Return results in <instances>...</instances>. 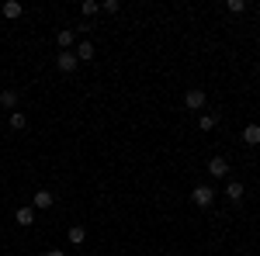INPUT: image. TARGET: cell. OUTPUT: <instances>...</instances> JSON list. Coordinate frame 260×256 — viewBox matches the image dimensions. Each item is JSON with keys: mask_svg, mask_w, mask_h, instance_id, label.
<instances>
[{"mask_svg": "<svg viewBox=\"0 0 260 256\" xmlns=\"http://www.w3.org/2000/svg\"><path fill=\"white\" fill-rule=\"evenodd\" d=\"M14 222H18L21 229L35 225V208H28V204H24V208H18V211H14Z\"/></svg>", "mask_w": 260, "mask_h": 256, "instance_id": "5", "label": "cell"}, {"mask_svg": "<svg viewBox=\"0 0 260 256\" xmlns=\"http://www.w3.org/2000/svg\"><path fill=\"white\" fill-rule=\"evenodd\" d=\"M101 4H94V0H83V18H90V14H98Z\"/></svg>", "mask_w": 260, "mask_h": 256, "instance_id": "17", "label": "cell"}, {"mask_svg": "<svg viewBox=\"0 0 260 256\" xmlns=\"http://www.w3.org/2000/svg\"><path fill=\"white\" fill-rule=\"evenodd\" d=\"M243 142H250V145H257V142H260V125H257V121L243 128Z\"/></svg>", "mask_w": 260, "mask_h": 256, "instance_id": "10", "label": "cell"}, {"mask_svg": "<svg viewBox=\"0 0 260 256\" xmlns=\"http://www.w3.org/2000/svg\"><path fill=\"white\" fill-rule=\"evenodd\" d=\"M45 256H66V253H62V249H49Z\"/></svg>", "mask_w": 260, "mask_h": 256, "instance_id": "19", "label": "cell"}, {"mask_svg": "<svg viewBox=\"0 0 260 256\" xmlns=\"http://www.w3.org/2000/svg\"><path fill=\"white\" fill-rule=\"evenodd\" d=\"M208 177H212V180L229 177V163H225L222 156H212V159H208Z\"/></svg>", "mask_w": 260, "mask_h": 256, "instance_id": "3", "label": "cell"}, {"mask_svg": "<svg viewBox=\"0 0 260 256\" xmlns=\"http://www.w3.org/2000/svg\"><path fill=\"white\" fill-rule=\"evenodd\" d=\"M118 7H121L118 0H101V11H104V14H115Z\"/></svg>", "mask_w": 260, "mask_h": 256, "instance_id": "16", "label": "cell"}, {"mask_svg": "<svg viewBox=\"0 0 260 256\" xmlns=\"http://www.w3.org/2000/svg\"><path fill=\"white\" fill-rule=\"evenodd\" d=\"M77 59H83V62H90V59H94V42H87V39H83L80 45H77Z\"/></svg>", "mask_w": 260, "mask_h": 256, "instance_id": "9", "label": "cell"}, {"mask_svg": "<svg viewBox=\"0 0 260 256\" xmlns=\"http://www.w3.org/2000/svg\"><path fill=\"white\" fill-rule=\"evenodd\" d=\"M191 201H194L198 208H208V204L215 201V187H208V184H198V187H194V194H191Z\"/></svg>", "mask_w": 260, "mask_h": 256, "instance_id": "1", "label": "cell"}, {"mask_svg": "<svg viewBox=\"0 0 260 256\" xmlns=\"http://www.w3.org/2000/svg\"><path fill=\"white\" fill-rule=\"evenodd\" d=\"M21 11H24V7H21L18 0H7V4H4V18H11V21L21 18Z\"/></svg>", "mask_w": 260, "mask_h": 256, "instance_id": "14", "label": "cell"}, {"mask_svg": "<svg viewBox=\"0 0 260 256\" xmlns=\"http://www.w3.org/2000/svg\"><path fill=\"white\" fill-rule=\"evenodd\" d=\"M77 66H80L77 52H59V56H56V69H59V73H73Z\"/></svg>", "mask_w": 260, "mask_h": 256, "instance_id": "4", "label": "cell"}, {"mask_svg": "<svg viewBox=\"0 0 260 256\" xmlns=\"http://www.w3.org/2000/svg\"><path fill=\"white\" fill-rule=\"evenodd\" d=\"M184 107H187V111H201V107H205V90L191 87V90L184 94Z\"/></svg>", "mask_w": 260, "mask_h": 256, "instance_id": "2", "label": "cell"}, {"mask_svg": "<svg viewBox=\"0 0 260 256\" xmlns=\"http://www.w3.org/2000/svg\"><path fill=\"white\" fill-rule=\"evenodd\" d=\"M56 45H59V52H70V45H73V31L62 28L59 35H56Z\"/></svg>", "mask_w": 260, "mask_h": 256, "instance_id": "11", "label": "cell"}, {"mask_svg": "<svg viewBox=\"0 0 260 256\" xmlns=\"http://www.w3.org/2000/svg\"><path fill=\"white\" fill-rule=\"evenodd\" d=\"M229 11H233V14H240V11H246V4H243V0H229Z\"/></svg>", "mask_w": 260, "mask_h": 256, "instance_id": "18", "label": "cell"}, {"mask_svg": "<svg viewBox=\"0 0 260 256\" xmlns=\"http://www.w3.org/2000/svg\"><path fill=\"white\" fill-rule=\"evenodd\" d=\"M243 194H246V191H243L240 180H229V184H225V197H229V201H243Z\"/></svg>", "mask_w": 260, "mask_h": 256, "instance_id": "8", "label": "cell"}, {"mask_svg": "<svg viewBox=\"0 0 260 256\" xmlns=\"http://www.w3.org/2000/svg\"><path fill=\"white\" fill-rule=\"evenodd\" d=\"M11 128H14V132L28 128V115H24V111H11Z\"/></svg>", "mask_w": 260, "mask_h": 256, "instance_id": "13", "label": "cell"}, {"mask_svg": "<svg viewBox=\"0 0 260 256\" xmlns=\"http://www.w3.org/2000/svg\"><path fill=\"white\" fill-rule=\"evenodd\" d=\"M215 125H219V115H201V118H198V128H201V132H212Z\"/></svg>", "mask_w": 260, "mask_h": 256, "instance_id": "15", "label": "cell"}, {"mask_svg": "<svg viewBox=\"0 0 260 256\" xmlns=\"http://www.w3.org/2000/svg\"><path fill=\"white\" fill-rule=\"evenodd\" d=\"M31 204H35V208H52V204H56V194H52V191H35Z\"/></svg>", "mask_w": 260, "mask_h": 256, "instance_id": "6", "label": "cell"}, {"mask_svg": "<svg viewBox=\"0 0 260 256\" xmlns=\"http://www.w3.org/2000/svg\"><path fill=\"white\" fill-rule=\"evenodd\" d=\"M0 107L4 111H14L18 107V90H0Z\"/></svg>", "mask_w": 260, "mask_h": 256, "instance_id": "7", "label": "cell"}, {"mask_svg": "<svg viewBox=\"0 0 260 256\" xmlns=\"http://www.w3.org/2000/svg\"><path fill=\"white\" fill-rule=\"evenodd\" d=\"M66 239H70L73 246H80L83 239H87V229H83V225H70V232H66Z\"/></svg>", "mask_w": 260, "mask_h": 256, "instance_id": "12", "label": "cell"}]
</instances>
